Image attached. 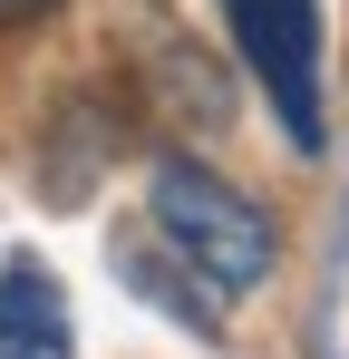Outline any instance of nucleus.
I'll return each instance as SVG.
<instances>
[{"label":"nucleus","mask_w":349,"mask_h":359,"mask_svg":"<svg viewBox=\"0 0 349 359\" xmlns=\"http://www.w3.org/2000/svg\"><path fill=\"white\" fill-rule=\"evenodd\" d=\"M126 282H136L146 301H165V311H184V320H194L204 340L224 330V320H214V292H204L194 272H156V262H146V243H126Z\"/></svg>","instance_id":"20e7f679"},{"label":"nucleus","mask_w":349,"mask_h":359,"mask_svg":"<svg viewBox=\"0 0 349 359\" xmlns=\"http://www.w3.org/2000/svg\"><path fill=\"white\" fill-rule=\"evenodd\" d=\"M0 359H78L68 340V301H58L49 262H0Z\"/></svg>","instance_id":"7ed1b4c3"},{"label":"nucleus","mask_w":349,"mask_h":359,"mask_svg":"<svg viewBox=\"0 0 349 359\" xmlns=\"http://www.w3.org/2000/svg\"><path fill=\"white\" fill-rule=\"evenodd\" d=\"M146 224H156V252H165L174 272H194L214 301L272 282V262H282L272 204L242 194L233 175H214L204 156H156V175H146Z\"/></svg>","instance_id":"f257e3e1"},{"label":"nucleus","mask_w":349,"mask_h":359,"mask_svg":"<svg viewBox=\"0 0 349 359\" xmlns=\"http://www.w3.org/2000/svg\"><path fill=\"white\" fill-rule=\"evenodd\" d=\"M29 10H49V0H0V20H29Z\"/></svg>","instance_id":"39448f33"},{"label":"nucleus","mask_w":349,"mask_h":359,"mask_svg":"<svg viewBox=\"0 0 349 359\" xmlns=\"http://www.w3.org/2000/svg\"><path fill=\"white\" fill-rule=\"evenodd\" d=\"M242 68L262 78L272 117L301 156H320V0H224Z\"/></svg>","instance_id":"f03ea898"}]
</instances>
